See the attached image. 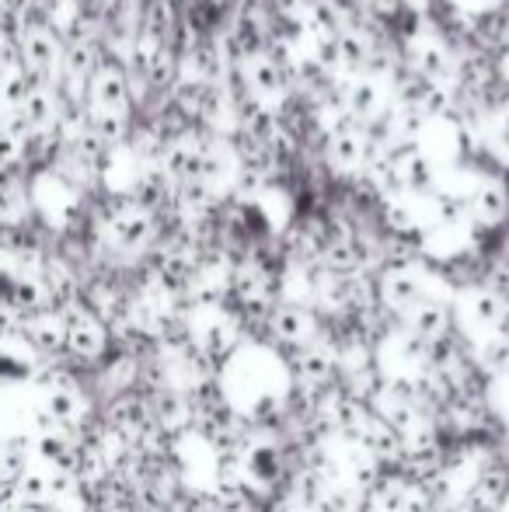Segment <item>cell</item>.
Here are the masks:
<instances>
[{
  "label": "cell",
  "instance_id": "obj_1",
  "mask_svg": "<svg viewBox=\"0 0 509 512\" xmlns=\"http://www.w3.org/2000/svg\"><path fill=\"white\" fill-rule=\"evenodd\" d=\"M213 398L238 425L283 422L297 398L290 356L248 331L234 352L213 366Z\"/></svg>",
  "mask_w": 509,
  "mask_h": 512
},
{
  "label": "cell",
  "instance_id": "obj_2",
  "mask_svg": "<svg viewBox=\"0 0 509 512\" xmlns=\"http://www.w3.org/2000/svg\"><path fill=\"white\" fill-rule=\"evenodd\" d=\"M18 56H21V63H25L28 74H35L42 81V77H49V74H56V70H60L63 42L53 35V28L32 25V28H25V35H21Z\"/></svg>",
  "mask_w": 509,
  "mask_h": 512
},
{
  "label": "cell",
  "instance_id": "obj_3",
  "mask_svg": "<svg viewBox=\"0 0 509 512\" xmlns=\"http://www.w3.org/2000/svg\"><path fill=\"white\" fill-rule=\"evenodd\" d=\"M339 102H342V108H349V112H353L356 119L367 126L370 119H377V115H381L384 108H387L384 81H377L374 74L346 77V84L339 88Z\"/></svg>",
  "mask_w": 509,
  "mask_h": 512
},
{
  "label": "cell",
  "instance_id": "obj_4",
  "mask_svg": "<svg viewBox=\"0 0 509 512\" xmlns=\"http://www.w3.org/2000/svg\"><path fill=\"white\" fill-rule=\"evenodd\" d=\"M241 81H245V88L252 91L258 102H272V98L286 95V88H290L283 67H279L276 56H272L269 49L248 56V60L241 63Z\"/></svg>",
  "mask_w": 509,
  "mask_h": 512
},
{
  "label": "cell",
  "instance_id": "obj_5",
  "mask_svg": "<svg viewBox=\"0 0 509 512\" xmlns=\"http://www.w3.org/2000/svg\"><path fill=\"white\" fill-rule=\"evenodd\" d=\"M109 234H112V241H116V248L143 251L157 237V216L150 213V209L129 206L109 223Z\"/></svg>",
  "mask_w": 509,
  "mask_h": 512
},
{
  "label": "cell",
  "instance_id": "obj_6",
  "mask_svg": "<svg viewBox=\"0 0 509 512\" xmlns=\"http://www.w3.org/2000/svg\"><path fill=\"white\" fill-rule=\"evenodd\" d=\"M129 77L116 67H98L88 81V102L91 108H112V112H129Z\"/></svg>",
  "mask_w": 509,
  "mask_h": 512
},
{
  "label": "cell",
  "instance_id": "obj_7",
  "mask_svg": "<svg viewBox=\"0 0 509 512\" xmlns=\"http://www.w3.org/2000/svg\"><path fill=\"white\" fill-rule=\"evenodd\" d=\"M468 199H471V220L485 223V227H499L509 216V189L503 182H482Z\"/></svg>",
  "mask_w": 509,
  "mask_h": 512
},
{
  "label": "cell",
  "instance_id": "obj_8",
  "mask_svg": "<svg viewBox=\"0 0 509 512\" xmlns=\"http://www.w3.org/2000/svg\"><path fill=\"white\" fill-rule=\"evenodd\" d=\"M328 164L339 175H360L363 168V129L328 133Z\"/></svg>",
  "mask_w": 509,
  "mask_h": 512
},
{
  "label": "cell",
  "instance_id": "obj_9",
  "mask_svg": "<svg viewBox=\"0 0 509 512\" xmlns=\"http://www.w3.org/2000/svg\"><path fill=\"white\" fill-rule=\"evenodd\" d=\"M415 70H419L426 81H440V84H454V70H457V56L450 53L443 42L429 39L419 46L415 53Z\"/></svg>",
  "mask_w": 509,
  "mask_h": 512
},
{
  "label": "cell",
  "instance_id": "obj_10",
  "mask_svg": "<svg viewBox=\"0 0 509 512\" xmlns=\"http://www.w3.org/2000/svg\"><path fill=\"white\" fill-rule=\"evenodd\" d=\"M21 112H25L28 126H32L35 133H49V129L56 126V119H60V102H56V91L46 88V84H35V88L28 91Z\"/></svg>",
  "mask_w": 509,
  "mask_h": 512
},
{
  "label": "cell",
  "instance_id": "obj_11",
  "mask_svg": "<svg viewBox=\"0 0 509 512\" xmlns=\"http://www.w3.org/2000/svg\"><path fill=\"white\" fill-rule=\"evenodd\" d=\"M39 84V77L28 74L25 67H7L0 74V112H14V108L25 105L28 91Z\"/></svg>",
  "mask_w": 509,
  "mask_h": 512
},
{
  "label": "cell",
  "instance_id": "obj_12",
  "mask_svg": "<svg viewBox=\"0 0 509 512\" xmlns=\"http://www.w3.org/2000/svg\"><path fill=\"white\" fill-rule=\"evenodd\" d=\"M88 129L105 143V147H116V143H123L126 133H129V115L112 112V108H91Z\"/></svg>",
  "mask_w": 509,
  "mask_h": 512
},
{
  "label": "cell",
  "instance_id": "obj_13",
  "mask_svg": "<svg viewBox=\"0 0 509 512\" xmlns=\"http://www.w3.org/2000/svg\"><path fill=\"white\" fill-rule=\"evenodd\" d=\"M63 70H67V77H74V81H91V74L98 70V49L95 42L88 39H74L67 49H63Z\"/></svg>",
  "mask_w": 509,
  "mask_h": 512
},
{
  "label": "cell",
  "instance_id": "obj_14",
  "mask_svg": "<svg viewBox=\"0 0 509 512\" xmlns=\"http://www.w3.org/2000/svg\"><path fill=\"white\" fill-rule=\"evenodd\" d=\"M178 56L171 53L168 46H157L154 56H150L147 70H143V81L150 84L154 91H171L178 84Z\"/></svg>",
  "mask_w": 509,
  "mask_h": 512
},
{
  "label": "cell",
  "instance_id": "obj_15",
  "mask_svg": "<svg viewBox=\"0 0 509 512\" xmlns=\"http://www.w3.org/2000/svg\"><path fill=\"white\" fill-rule=\"evenodd\" d=\"M175 28H178L175 4H171V0H154V4L147 7V18H143V32L164 42Z\"/></svg>",
  "mask_w": 509,
  "mask_h": 512
},
{
  "label": "cell",
  "instance_id": "obj_16",
  "mask_svg": "<svg viewBox=\"0 0 509 512\" xmlns=\"http://www.w3.org/2000/svg\"><path fill=\"white\" fill-rule=\"evenodd\" d=\"M492 140H496V147H503L509 154V105L496 112V122H492Z\"/></svg>",
  "mask_w": 509,
  "mask_h": 512
},
{
  "label": "cell",
  "instance_id": "obj_17",
  "mask_svg": "<svg viewBox=\"0 0 509 512\" xmlns=\"http://www.w3.org/2000/svg\"><path fill=\"white\" fill-rule=\"evenodd\" d=\"M367 7L377 18H398L405 11V0H367Z\"/></svg>",
  "mask_w": 509,
  "mask_h": 512
},
{
  "label": "cell",
  "instance_id": "obj_18",
  "mask_svg": "<svg viewBox=\"0 0 509 512\" xmlns=\"http://www.w3.org/2000/svg\"><path fill=\"white\" fill-rule=\"evenodd\" d=\"M14 157H21V143L14 140V136H7L4 129H0V164L14 161Z\"/></svg>",
  "mask_w": 509,
  "mask_h": 512
},
{
  "label": "cell",
  "instance_id": "obj_19",
  "mask_svg": "<svg viewBox=\"0 0 509 512\" xmlns=\"http://www.w3.org/2000/svg\"><path fill=\"white\" fill-rule=\"evenodd\" d=\"M426 7H429V0H405V11L419 14V11H426Z\"/></svg>",
  "mask_w": 509,
  "mask_h": 512
},
{
  "label": "cell",
  "instance_id": "obj_20",
  "mask_svg": "<svg viewBox=\"0 0 509 512\" xmlns=\"http://www.w3.org/2000/svg\"><path fill=\"white\" fill-rule=\"evenodd\" d=\"M105 4H112V7H126V4H133V0H105Z\"/></svg>",
  "mask_w": 509,
  "mask_h": 512
}]
</instances>
